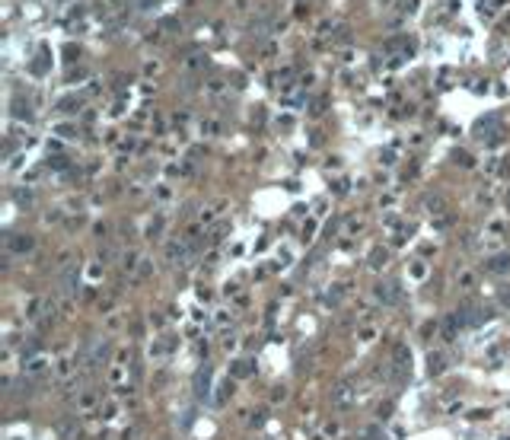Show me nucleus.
Returning <instances> with one entry per match:
<instances>
[{
  "mask_svg": "<svg viewBox=\"0 0 510 440\" xmlns=\"http://www.w3.org/2000/svg\"><path fill=\"white\" fill-rule=\"evenodd\" d=\"M376 297L383 300V303H395V300H399V293H395V284H379V287H376Z\"/></svg>",
  "mask_w": 510,
  "mask_h": 440,
  "instance_id": "7ed1b4c3",
  "label": "nucleus"
},
{
  "mask_svg": "<svg viewBox=\"0 0 510 440\" xmlns=\"http://www.w3.org/2000/svg\"><path fill=\"white\" fill-rule=\"evenodd\" d=\"M80 106V99H64V102H58V109L61 112H67V109H77Z\"/></svg>",
  "mask_w": 510,
  "mask_h": 440,
  "instance_id": "39448f33",
  "label": "nucleus"
},
{
  "mask_svg": "<svg viewBox=\"0 0 510 440\" xmlns=\"http://www.w3.org/2000/svg\"><path fill=\"white\" fill-rule=\"evenodd\" d=\"M13 109H16V112H13V115H16V118H29V106H23V102H20V99H16V102H13Z\"/></svg>",
  "mask_w": 510,
  "mask_h": 440,
  "instance_id": "20e7f679",
  "label": "nucleus"
},
{
  "mask_svg": "<svg viewBox=\"0 0 510 440\" xmlns=\"http://www.w3.org/2000/svg\"><path fill=\"white\" fill-rule=\"evenodd\" d=\"M32 246H36V239H32V236H23V233H16V236H10V239H7V252H13V255H23V252H29Z\"/></svg>",
  "mask_w": 510,
  "mask_h": 440,
  "instance_id": "f257e3e1",
  "label": "nucleus"
},
{
  "mask_svg": "<svg viewBox=\"0 0 510 440\" xmlns=\"http://www.w3.org/2000/svg\"><path fill=\"white\" fill-rule=\"evenodd\" d=\"M488 271H494V274H507L510 271V255L504 252V255H494L488 262Z\"/></svg>",
  "mask_w": 510,
  "mask_h": 440,
  "instance_id": "f03ea898",
  "label": "nucleus"
}]
</instances>
